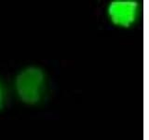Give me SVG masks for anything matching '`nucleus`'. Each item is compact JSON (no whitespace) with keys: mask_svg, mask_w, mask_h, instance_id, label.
<instances>
[{"mask_svg":"<svg viewBox=\"0 0 149 140\" xmlns=\"http://www.w3.org/2000/svg\"><path fill=\"white\" fill-rule=\"evenodd\" d=\"M45 74L37 66H28L15 78V90L20 99L29 105L38 103L43 94Z\"/></svg>","mask_w":149,"mask_h":140,"instance_id":"obj_1","label":"nucleus"},{"mask_svg":"<svg viewBox=\"0 0 149 140\" xmlns=\"http://www.w3.org/2000/svg\"><path fill=\"white\" fill-rule=\"evenodd\" d=\"M139 4L134 0H115L108 6V15L115 24L129 27L138 15Z\"/></svg>","mask_w":149,"mask_h":140,"instance_id":"obj_2","label":"nucleus"},{"mask_svg":"<svg viewBox=\"0 0 149 140\" xmlns=\"http://www.w3.org/2000/svg\"><path fill=\"white\" fill-rule=\"evenodd\" d=\"M5 103V91H4V87L0 82V109L2 108Z\"/></svg>","mask_w":149,"mask_h":140,"instance_id":"obj_3","label":"nucleus"}]
</instances>
